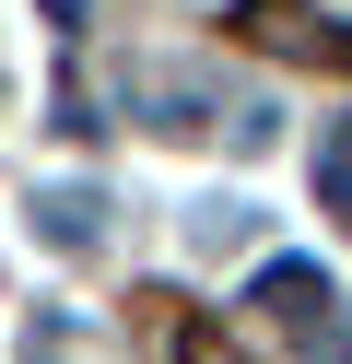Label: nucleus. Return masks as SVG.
<instances>
[{"label":"nucleus","instance_id":"3","mask_svg":"<svg viewBox=\"0 0 352 364\" xmlns=\"http://www.w3.org/2000/svg\"><path fill=\"white\" fill-rule=\"evenodd\" d=\"M36 212H47V247H94V200H82V188L36 200Z\"/></svg>","mask_w":352,"mask_h":364},{"label":"nucleus","instance_id":"5","mask_svg":"<svg viewBox=\"0 0 352 364\" xmlns=\"http://www.w3.org/2000/svg\"><path fill=\"white\" fill-rule=\"evenodd\" d=\"M47 24H82V0H47Z\"/></svg>","mask_w":352,"mask_h":364},{"label":"nucleus","instance_id":"1","mask_svg":"<svg viewBox=\"0 0 352 364\" xmlns=\"http://www.w3.org/2000/svg\"><path fill=\"white\" fill-rule=\"evenodd\" d=\"M247 306L270 317V329H294V341H305V364H352V306L329 294V270H317V259H270V270L247 282Z\"/></svg>","mask_w":352,"mask_h":364},{"label":"nucleus","instance_id":"4","mask_svg":"<svg viewBox=\"0 0 352 364\" xmlns=\"http://www.w3.org/2000/svg\"><path fill=\"white\" fill-rule=\"evenodd\" d=\"M176 353H188V364H235V353H223L211 329H176Z\"/></svg>","mask_w":352,"mask_h":364},{"label":"nucleus","instance_id":"2","mask_svg":"<svg viewBox=\"0 0 352 364\" xmlns=\"http://www.w3.org/2000/svg\"><path fill=\"white\" fill-rule=\"evenodd\" d=\"M317 200L352 223V118H329V129H317Z\"/></svg>","mask_w":352,"mask_h":364}]
</instances>
